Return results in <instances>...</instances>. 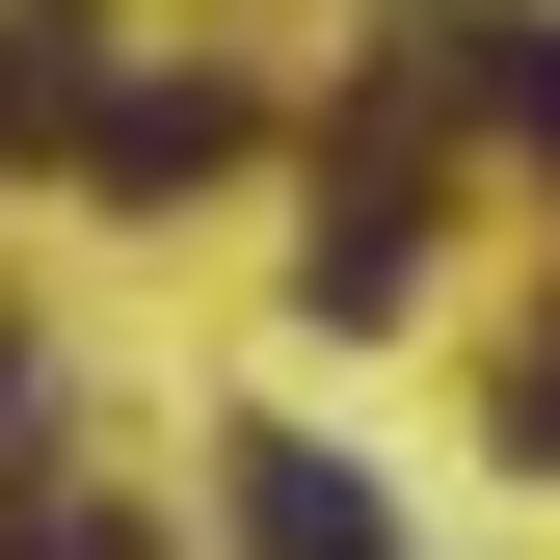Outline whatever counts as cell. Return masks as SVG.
<instances>
[{"label":"cell","instance_id":"6da1fadb","mask_svg":"<svg viewBox=\"0 0 560 560\" xmlns=\"http://www.w3.org/2000/svg\"><path fill=\"white\" fill-rule=\"evenodd\" d=\"M81 161H107V187H187V161H241V107H214V81H107Z\"/></svg>","mask_w":560,"mask_h":560},{"label":"cell","instance_id":"7a4b0ae2","mask_svg":"<svg viewBox=\"0 0 560 560\" xmlns=\"http://www.w3.org/2000/svg\"><path fill=\"white\" fill-rule=\"evenodd\" d=\"M241 560H374V480L347 454H241Z\"/></svg>","mask_w":560,"mask_h":560},{"label":"cell","instance_id":"277c9868","mask_svg":"<svg viewBox=\"0 0 560 560\" xmlns=\"http://www.w3.org/2000/svg\"><path fill=\"white\" fill-rule=\"evenodd\" d=\"M508 107H534V133H560V27H534V54H508Z\"/></svg>","mask_w":560,"mask_h":560},{"label":"cell","instance_id":"3957f363","mask_svg":"<svg viewBox=\"0 0 560 560\" xmlns=\"http://www.w3.org/2000/svg\"><path fill=\"white\" fill-rule=\"evenodd\" d=\"M0 560H133V508H81V480H27V508H0Z\"/></svg>","mask_w":560,"mask_h":560},{"label":"cell","instance_id":"5b68a950","mask_svg":"<svg viewBox=\"0 0 560 560\" xmlns=\"http://www.w3.org/2000/svg\"><path fill=\"white\" fill-rule=\"evenodd\" d=\"M0 454H27V320H0Z\"/></svg>","mask_w":560,"mask_h":560}]
</instances>
